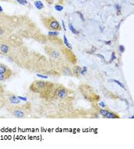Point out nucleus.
Masks as SVG:
<instances>
[{
	"label": "nucleus",
	"instance_id": "f257e3e1",
	"mask_svg": "<svg viewBox=\"0 0 134 149\" xmlns=\"http://www.w3.org/2000/svg\"><path fill=\"white\" fill-rule=\"evenodd\" d=\"M38 33L36 26L26 15H8L0 13V36L19 40L33 38Z\"/></svg>",
	"mask_w": 134,
	"mask_h": 149
},
{
	"label": "nucleus",
	"instance_id": "f03ea898",
	"mask_svg": "<svg viewBox=\"0 0 134 149\" xmlns=\"http://www.w3.org/2000/svg\"><path fill=\"white\" fill-rule=\"evenodd\" d=\"M31 110L30 103L25 105H12L8 106V111L10 114L15 118H25L27 115H29Z\"/></svg>",
	"mask_w": 134,
	"mask_h": 149
},
{
	"label": "nucleus",
	"instance_id": "7ed1b4c3",
	"mask_svg": "<svg viewBox=\"0 0 134 149\" xmlns=\"http://www.w3.org/2000/svg\"><path fill=\"white\" fill-rule=\"evenodd\" d=\"M41 20L47 29L51 31H61V26L54 16H41Z\"/></svg>",
	"mask_w": 134,
	"mask_h": 149
},
{
	"label": "nucleus",
	"instance_id": "20e7f679",
	"mask_svg": "<svg viewBox=\"0 0 134 149\" xmlns=\"http://www.w3.org/2000/svg\"><path fill=\"white\" fill-rule=\"evenodd\" d=\"M51 85V84L50 83L45 81V80H36V81H34L32 84H31L29 89L32 92L41 93Z\"/></svg>",
	"mask_w": 134,
	"mask_h": 149
},
{
	"label": "nucleus",
	"instance_id": "39448f33",
	"mask_svg": "<svg viewBox=\"0 0 134 149\" xmlns=\"http://www.w3.org/2000/svg\"><path fill=\"white\" fill-rule=\"evenodd\" d=\"M0 74H4L9 79L11 77V76L12 75V71L8 67H7L5 64L0 63Z\"/></svg>",
	"mask_w": 134,
	"mask_h": 149
},
{
	"label": "nucleus",
	"instance_id": "423d86ee",
	"mask_svg": "<svg viewBox=\"0 0 134 149\" xmlns=\"http://www.w3.org/2000/svg\"><path fill=\"white\" fill-rule=\"evenodd\" d=\"M100 112L101 113V115L105 118H119L117 115L114 114L113 112H110L107 110H105V109H100Z\"/></svg>",
	"mask_w": 134,
	"mask_h": 149
},
{
	"label": "nucleus",
	"instance_id": "0eeeda50",
	"mask_svg": "<svg viewBox=\"0 0 134 149\" xmlns=\"http://www.w3.org/2000/svg\"><path fill=\"white\" fill-rule=\"evenodd\" d=\"M56 94L58 98L65 99L67 96V91L64 87H60L56 90Z\"/></svg>",
	"mask_w": 134,
	"mask_h": 149
},
{
	"label": "nucleus",
	"instance_id": "6e6552de",
	"mask_svg": "<svg viewBox=\"0 0 134 149\" xmlns=\"http://www.w3.org/2000/svg\"><path fill=\"white\" fill-rule=\"evenodd\" d=\"M7 100H8V102H9L10 104L12 105H18L21 104L20 100L17 99V97L15 95H10L9 96L7 97Z\"/></svg>",
	"mask_w": 134,
	"mask_h": 149
},
{
	"label": "nucleus",
	"instance_id": "1a4fd4ad",
	"mask_svg": "<svg viewBox=\"0 0 134 149\" xmlns=\"http://www.w3.org/2000/svg\"><path fill=\"white\" fill-rule=\"evenodd\" d=\"M35 6H36L37 8H39V9L42 8L43 6H44L42 3H41V2H40V1H37V2H35Z\"/></svg>",
	"mask_w": 134,
	"mask_h": 149
},
{
	"label": "nucleus",
	"instance_id": "9d476101",
	"mask_svg": "<svg viewBox=\"0 0 134 149\" xmlns=\"http://www.w3.org/2000/svg\"><path fill=\"white\" fill-rule=\"evenodd\" d=\"M64 41H65V45H66V46H67V47H68L69 49H72V47H71V45L68 43V41H67V38H66V36H65V35L64 36Z\"/></svg>",
	"mask_w": 134,
	"mask_h": 149
},
{
	"label": "nucleus",
	"instance_id": "9b49d317",
	"mask_svg": "<svg viewBox=\"0 0 134 149\" xmlns=\"http://www.w3.org/2000/svg\"><path fill=\"white\" fill-rule=\"evenodd\" d=\"M8 78L6 77V75L2 74H0V81H6V80H8Z\"/></svg>",
	"mask_w": 134,
	"mask_h": 149
},
{
	"label": "nucleus",
	"instance_id": "f8f14e48",
	"mask_svg": "<svg viewBox=\"0 0 134 149\" xmlns=\"http://www.w3.org/2000/svg\"><path fill=\"white\" fill-rule=\"evenodd\" d=\"M69 28H70V29H71V31H72V32L74 33V34H78V31H77L75 29H74V28H73V27H72V25H71V24H70V25H69Z\"/></svg>",
	"mask_w": 134,
	"mask_h": 149
},
{
	"label": "nucleus",
	"instance_id": "ddd939ff",
	"mask_svg": "<svg viewBox=\"0 0 134 149\" xmlns=\"http://www.w3.org/2000/svg\"><path fill=\"white\" fill-rule=\"evenodd\" d=\"M55 8H56V9H57L58 11H61L62 10V6H61V5H56V6H55Z\"/></svg>",
	"mask_w": 134,
	"mask_h": 149
},
{
	"label": "nucleus",
	"instance_id": "4468645a",
	"mask_svg": "<svg viewBox=\"0 0 134 149\" xmlns=\"http://www.w3.org/2000/svg\"><path fill=\"white\" fill-rule=\"evenodd\" d=\"M112 81H114V82H115V83H116V84H118V85H120V86H121V87H123V88H125L124 87V85L123 84H121V83H120V82L119 81H117V80H112Z\"/></svg>",
	"mask_w": 134,
	"mask_h": 149
},
{
	"label": "nucleus",
	"instance_id": "2eb2a0df",
	"mask_svg": "<svg viewBox=\"0 0 134 149\" xmlns=\"http://www.w3.org/2000/svg\"><path fill=\"white\" fill-rule=\"evenodd\" d=\"M19 3H21L22 5H26L27 4V1L26 0H17Z\"/></svg>",
	"mask_w": 134,
	"mask_h": 149
},
{
	"label": "nucleus",
	"instance_id": "dca6fc26",
	"mask_svg": "<svg viewBox=\"0 0 134 149\" xmlns=\"http://www.w3.org/2000/svg\"><path fill=\"white\" fill-rule=\"evenodd\" d=\"M45 1L49 5H53L54 4V2H55V0H45Z\"/></svg>",
	"mask_w": 134,
	"mask_h": 149
},
{
	"label": "nucleus",
	"instance_id": "f3484780",
	"mask_svg": "<svg viewBox=\"0 0 134 149\" xmlns=\"http://www.w3.org/2000/svg\"><path fill=\"white\" fill-rule=\"evenodd\" d=\"M65 0H58V3L59 5H63Z\"/></svg>",
	"mask_w": 134,
	"mask_h": 149
},
{
	"label": "nucleus",
	"instance_id": "a211bd4d",
	"mask_svg": "<svg viewBox=\"0 0 134 149\" xmlns=\"http://www.w3.org/2000/svg\"><path fill=\"white\" fill-rule=\"evenodd\" d=\"M120 51L121 53H123L124 51V46H122V45H120Z\"/></svg>",
	"mask_w": 134,
	"mask_h": 149
},
{
	"label": "nucleus",
	"instance_id": "6ab92c4d",
	"mask_svg": "<svg viewBox=\"0 0 134 149\" xmlns=\"http://www.w3.org/2000/svg\"><path fill=\"white\" fill-rule=\"evenodd\" d=\"M0 1H9V0H0Z\"/></svg>",
	"mask_w": 134,
	"mask_h": 149
}]
</instances>
